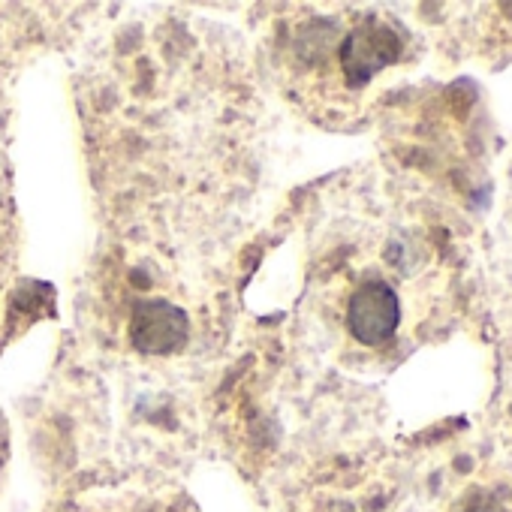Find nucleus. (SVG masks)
<instances>
[{
  "label": "nucleus",
  "mask_w": 512,
  "mask_h": 512,
  "mask_svg": "<svg viewBox=\"0 0 512 512\" xmlns=\"http://www.w3.org/2000/svg\"><path fill=\"white\" fill-rule=\"evenodd\" d=\"M401 49H404V40L389 22L377 16L359 22L338 49L344 82L350 88H365L377 73H383L401 58Z\"/></svg>",
  "instance_id": "nucleus-1"
},
{
  "label": "nucleus",
  "mask_w": 512,
  "mask_h": 512,
  "mask_svg": "<svg viewBox=\"0 0 512 512\" xmlns=\"http://www.w3.org/2000/svg\"><path fill=\"white\" fill-rule=\"evenodd\" d=\"M401 323L398 293L386 281H365L353 290L347 305V329L365 347L386 344Z\"/></svg>",
  "instance_id": "nucleus-2"
},
{
  "label": "nucleus",
  "mask_w": 512,
  "mask_h": 512,
  "mask_svg": "<svg viewBox=\"0 0 512 512\" xmlns=\"http://www.w3.org/2000/svg\"><path fill=\"white\" fill-rule=\"evenodd\" d=\"M187 314L163 299H145L130 314V344L145 356H172L187 344Z\"/></svg>",
  "instance_id": "nucleus-3"
},
{
  "label": "nucleus",
  "mask_w": 512,
  "mask_h": 512,
  "mask_svg": "<svg viewBox=\"0 0 512 512\" xmlns=\"http://www.w3.org/2000/svg\"><path fill=\"white\" fill-rule=\"evenodd\" d=\"M464 512H509V509L503 503H497V500H476Z\"/></svg>",
  "instance_id": "nucleus-4"
}]
</instances>
